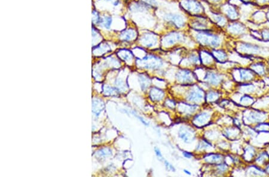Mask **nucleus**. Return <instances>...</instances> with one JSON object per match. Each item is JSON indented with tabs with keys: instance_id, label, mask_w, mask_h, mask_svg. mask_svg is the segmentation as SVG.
Returning <instances> with one entry per match:
<instances>
[{
	"instance_id": "20e7f679",
	"label": "nucleus",
	"mask_w": 269,
	"mask_h": 177,
	"mask_svg": "<svg viewBox=\"0 0 269 177\" xmlns=\"http://www.w3.org/2000/svg\"><path fill=\"white\" fill-rule=\"evenodd\" d=\"M165 19L166 21L173 24L178 27H182L185 24V21L183 17L181 16V15L176 14H172V13L168 14L165 16Z\"/></svg>"
},
{
	"instance_id": "5701e85b",
	"label": "nucleus",
	"mask_w": 269,
	"mask_h": 177,
	"mask_svg": "<svg viewBox=\"0 0 269 177\" xmlns=\"http://www.w3.org/2000/svg\"><path fill=\"white\" fill-rule=\"evenodd\" d=\"M218 96L216 93L211 92L208 95V99L209 101H213L214 99H215L216 98H217Z\"/></svg>"
},
{
	"instance_id": "9b49d317",
	"label": "nucleus",
	"mask_w": 269,
	"mask_h": 177,
	"mask_svg": "<svg viewBox=\"0 0 269 177\" xmlns=\"http://www.w3.org/2000/svg\"><path fill=\"white\" fill-rule=\"evenodd\" d=\"M149 97L153 100L160 101L163 98L164 93L158 88H154L151 90L149 93Z\"/></svg>"
},
{
	"instance_id": "f03ea898",
	"label": "nucleus",
	"mask_w": 269,
	"mask_h": 177,
	"mask_svg": "<svg viewBox=\"0 0 269 177\" xmlns=\"http://www.w3.org/2000/svg\"><path fill=\"white\" fill-rule=\"evenodd\" d=\"M146 69H156L159 68L162 65V60L153 55H149L145 57L141 62Z\"/></svg>"
},
{
	"instance_id": "6e6552de",
	"label": "nucleus",
	"mask_w": 269,
	"mask_h": 177,
	"mask_svg": "<svg viewBox=\"0 0 269 177\" xmlns=\"http://www.w3.org/2000/svg\"><path fill=\"white\" fill-rule=\"evenodd\" d=\"M203 92L199 88H196L192 90L187 96L189 101H199L203 99Z\"/></svg>"
},
{
	"instance_id": "aec40b11",
	"label": "nucleus",
	"mask_w": 269,
	"mask_h": 177,
	"mask_svg": "<svg viewBox=\"0 0 269 177\" xmlns=\"http://www.w3.org/2000/svg\"><path fill=\"white\" fill-rule=\"evenodd\" d=\"M214 54L215 56V57L217 58V59L221 61L224 60L226 57V54L224 52H222L221 51H215L214 52Z\"/></svg>"
},
{
	"instance_id": "f3484780",
	"label": "nucleus",
	"mask_w": 269,
	"mask_h": 177,
	"mask_svg": "<svg viewBox=\"0 0 269 177\" xmlns=\"http://www.w3.org/2000/svg\"><path fill=\"white\" fill-rule=\"evenodd\" d=\"M141 84L143 90H146L150 85L149 79L146 76H141Z\"/></svg>"
},
{
	"instance_id": "39448f33",
	"label": "nucleus",
	"mask_w": 269,
	"mask_h": 177,
	"mask_svg": "<svg viewBox=\"0 0 269 177\" xmlns=\"http://www.w3.org/2000/svg\"><path fill=\"white\" fill-rule=\"evenodd\" d=\"M179 137L186 143H190L194 139L193 130L185 127H182L179 131Z\"/></svg>"
},
{
	"instance_id": "ddd939ff",
	"label": "nucleus",
	"mask_w": 269,
	"mask_h": 177,
	"mask_svg": "<svg viewBox=\"0 0 269 177\" xmlns=\"http://www.w3.org/2000/svg\"><path fill=\"white\" fill-rule=\"evenodd\" d=\"M225 13L227 16L231 20H235L238 17V13L236 10L231 5H227L226 7Z\"/></svg>"
},
{
	"instance_id": "2eb2a0df",
	"label": "nucleus",
	"mask_w": 269,
	"mask_h": 177,
	"mask_svg": "<svg viewBox=\"0 0 269 177\" xmlns=\"http://www.w3.org/2000/svg\"><path fill=\"white\" fill-rule=\"evenodd\" d=\"M205 79L212 85H217L220 82V77L213 73H208Z\"/></svg>"
},
{
	"instance_id": "dca6fc26",
	"label": "nucleus",
	"mask_w": 269,
	"mask_h": 177,
	"mask_svg": "<svg viewBox=\"0 0 269 177\" xmlns=\"http://www.w3.org/2000/svg\"><path fill=\"white\" fill-rule=\"evenodd\" d=\"M208 118H209V115L206 113H202V114L196 116V118H195L194 122L196 124L198 123V124L202 125V124H204L208 121Z\"/></svg>"
},
{
	"instance_id": "f8f14e48",
	"label": "nucleus",
	"mask_w": 269,
	"mask_h": 177,
	"mask_svg": "<svg viewBox=\"0 0 269 177\" xmlns=\"http://www.w3.org/2000/svg\"><path fill=\"white\" fill-rule=\"evenodd\" d=\"M241 50L249 53H256L260 50V48L255 46L249 44H242L241 46Z\"/></svg>"
},
{
	"instance_id": "9d476101",
	"label": "nucleus",
	"mask_w": 269,
	"mask_h": 177,
	"mask_svg": "<svg viewBox=\"0 0 269 177\" xmlns=\"http://www.w3.org/2000/svg\"><path fill=\"white\" fill-rule=\"evenodd\" d=\"M143 43L148 47H153L157 43V38L154 34L147 33L145 34L143 38Z\"/></svg>"
},
{
	"instance_id": "cd10ccee",
	"label": "nucleus",
	"mask_w": 269,
	"mask_h": 177,
	"mask_svg": "<svg viewBox=\"0 0 269 177\" xmlns=\"http://www.w3.org/2000/svg\"><path fill=\"white\" fill-rule=\"evenodd\" d=\"M183 154L187 158H191L192 157V154L190 153H188V152H184Z\"/></svg>"
},
{
	"instance_id": "0eeeda50",
	"label": "nucleus",
	"mask_w": 269,
	"mask_h": 177,
	"mask_svg": "<svg viewBox=\"0 0 269 177\" xmlns=\"http://www.w3.org/2000/svg\"><path fill=\"white\" fill-rule=\"evenodd\" d=\"M176 77L177 79L179 82L183 83H190L192 82L193 79V74L191 72L185 70L178 72Z\"/></svg>"
},
{
	"instance_id": "f257e3e1",
	"label": "nucleus",
	"mask_w": 269,
	"mask_h": 177,
	"mask_svg": "<svg viewBox=\"0 0 269 177\" xmlns=\"http://www.w3.org/2000/svg\"><path fill=\"white\" fill-rule=\"evenodd\" d=\"M197 40L203 45L210 46L213 47H217L220 45V38L217 35L208 32L198 33L197 36Z\"/></svg>"
},
{
	"instance_id": "c85d7f7f",
	"label": "nucleus",
	"mask_w": 269,
	"mask_h": 177,
	"mask_svg": "<svg viewBox=\"0 0 269 177\" xmlns=\"http://www.w3.org/2000/svg\"><path fill=\"white\" fill-rule=\"evenodd\" d=\"M184 172H185V173H186L187 174H189V175H191V173L189 171H187V170H184Z\"/></svg>"
},
{
	"instance_id": "b1692460",
	"label": "nucleus",
	"mask_w": 269,
	"mask_h": 177,
	"mask_svg": "<svg viewBox=\"0 0 269 177\" xmlns=\"http://www.w3.org/2000/svg\"><path fill=\"white\" fill-rule=\"evenodd\" d=\"M165 166H166V168L169 170V171H173V172H175V168L171 164L169 163V162H168V161H166V160H165Z\"/></svg>"
},
{
	"instance_id": "6ab92c4d",
	"label": "nucleus",
	"mask_w": 269,
	"mask_h": 177,
	"mask_svg": "<svg viewBox=\"0 0 269 177\" xmlns=\"http://www.w3.org/2000/svg\"><path fill=\"white\" fill-rule=\"evenodd\" d=\"M214 19L215 22L221 26L225 25L227 22L223 16L218 14H214Z\"/></svg>"
},
{
	"instance_id": "4be33fe9",
	"label": "nucleus",
	"mask_w": 269,
	"mask_h": 177,
	"mask_svg": "<svg viewBox=\"0 0 269 177\" xmlns=\"http://www.w3.org/2000/svg\"><path fill=\"white\" fill-rule=\"evenodd\" d=\"M262 36L264 40H269V29H264L262 32Z\"/></svg>"
},
{
	"instance_id": "4468645a",
	"label": "nucleus",
	"mask_w": 269,
	"mask_h": 177,
	"mask_svg": "<svg viewBox=\"0 0 269 177\" xmlns=\"http://www.w3.org/2000/svg\"><path fill=\"white\" fill-rule=\"evenodd\" d=\"M208 26V22L205 19H198L193 23V27L196 29H205Z\"/></svg>"
},
{
	"instance_id": "1a4fd4ad",
	"label": "nucleus",
	"mask_w": 269,
	"mask_h": 177,
	"mask_svg": "<svg viewBox=\"0 0 269 177\" xmlns=\"http://www.w3.org/2000/svg\"><path fill=\"white\" fill-rule=\"evenodd\" d=\"M228 30L230 33L236 35L244 33L246 30L245 26L241 24H233L229 26Z\"/></svg>"
},
{
	"instance_id": "bb28decb",
	"label": "nucleus",
	"mask_w": 269,
	"mask_h": 177,
	"mask_svg": "<svg viewBox=\"0 0 269 177\" xmlns=\"http://www.w3.org/2000/svg\"><path fill=\"white\" fill-rule=\"evenodd\" d=\"M190 59L192 62H193V63H197L198 62H199L198 57H197L195 55H193L192 56H191Z\"/></svg>"
},
{
	"instance_id": "a878e982",
	"label": "nucleus",
	"mask_w": 269,
	"mask_h": 177,
	"mask_svg": "<svg viewBox=\"0 0 269 177\" xmlns=\"http://www.w3.org/2000/svg\"><path fill=\"white\" fill-rule=\"evenodd\" d=\"M111 24V17H107L105 19V26L107 28H109L110 27Z\"/></svg>"
},
{
	"instance_id": "412c9836",
	"label": "nucleus",
	"mask_w": 269,
	"mask_h": 177,
	"mask_svg": "<svg viewBox=\"0 0 269 177\" xmlns=\"http://www.w3.org/2000/svg\"><path fill=\"white\" fill-rule=\"evenodd\" d=\"M203 55H202V57H202V59L203 60V62H204V63H208V62H207V60H208V63H210V62H211V61H212V57L211 56V55H209L208 53L206 54V53H203Z\"/></svg>"
},
{
	"instance_id": "7ed1b4c3",
	"label": "nucleus",
	"mask_w": 269,
	"mask_h": 177,
	"mask_svg": "<svg viewBox=\"0 0 269 177\" xmlns=\"http://www.w3.org/2000/svg\"><path fill=\"white\" fill-rule=\"evenodd\" d=\"M182 5L184 9L192 13H199L202 11L201 4L196 0H183Z\"/></svg>"
},
{
	"instance_id": "423d86ee",
	"label": "nucleus",
	"mask_w": 269,
	"mask_h": 177,
	"mask_svg": "<svg viewBox=\"0 0 269 177\" xmlns=\"http://www.w3.org/2000/svg\"><path fill=\"white\" fill-rule=\"evenodd\" d=\"M182 40V36L178 33H172L168 35L163 40V44L166 46H171L176 42L180 41Z\"/></svg>"
},
{
	"instance_id": "a211bd4d",
	"label": "nucleus",
	"mask_w": 269,
	"mask_h": 177,
	"mask_svg": "<svg viewBox=\"0 0 269 177\" xmlns=\"http://www.w3.org/2000/svg\"><path fill=\"white\" fill-rule=\"evenodd\" d=\"M221 159V156L218 154H209L206 157V160L210 163H215Z\"/></svg>"
},
{
	"instance_id": "393cba45",
	"label": "nucleus",
	"mask_w": 269,
	"mask_h": 177,
	"mask_svg": "<svg viewBox=\"0 0 269 177\" xmlns=\"http://www.w3.org/2000/svg\"><path fill=\"white\" fill-rule=\"evenodd\" d=\"M154 151H155V153H156V156L158 157V158H159L160 160H162L163 159V156H162V153H161L160 150L159 149H157V147H156V148L154 149Z\"/></svg>"
},
{
	"instance_id": "c756f323",
	"label": "nucleus",
	"mask_w": 269,
	"mask_h": 177,
	"mask_svg": "<svg viewBox=\"0 0 269 177\" xmlns=\"http://www.w3.org/2000/svg\"><path fill=\"white\" fill-rule=\"evenodd\" d=\"M243 1H248L249 0H243Z\"/></svg>"
}]
</instances>
